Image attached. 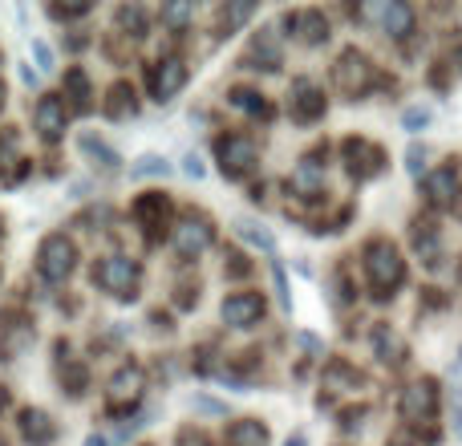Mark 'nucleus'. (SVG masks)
<instances>
[{"mask_svg":"<svg viewBox=\"0 0 462 446\" xmlns=\"http://www.w3.org/2000/svg\"><path fill=\"white\" fill-rule=\"evenodd\" d=\"M365 272L369 284L377 288V296H393V288L406 280V260H402V252L390 239H374L365 247Z\"/></svg>","mask_w":462,"mask_h":446,"instance_id":"1","label":"nucleus"},{"mask_svg":"<svg viewBox=\"0 0 462 446\" xmlns=\"http://www.w3.org/2000/svg\"><path fill=\"white\" fill-rule=\"evenodd\" d=\"M333 81L345 98H361L374 86V65H369V57L361 53V49H345L333 65Z\"/></svg>","mask_w":462,"mask_h":446,"instance_id":"2","label":"nucleus"},{"mask_svg":"<svg viewBox=\"0 0 462 446\" xmlns=\"http://www.w3.org/2000/svg\"><path fill=\"white\" fill-rule=\"evenodd\" d=\"M73 264H78V247H73V239L49 236L45 244H41V252H37V272L49 280V284H61V280L73 272Z\"/></svg>","mask_w":462,"mask_h":446,"instance_id":"3","label":"nucleus"},{"mask_svg":"<svg viewBox=\"0 0 462 446\" xmlns=\"http://www.w3.org/2000/svg\"><path fill=\"white\" fill-rule=\"evenodd\" d=\"M94 280L106 288V293L130 301L134 288H138V264L130 260V256H106V260L94 268Z\"/></svg>","mask_w":462,"mask_h":446,"instance_id":"4","label":"nucleus"},{"mask_svg":"<svg viewBox=\"0 0 462 446\" xmlns=\"http://www.w3.org/2000/svg\"><path fill=\"white\" fill-rule=\"evenodd\" d=\"M211 239H216V228H211L203 216H183L175 223V236H171V244H175L179 256H187V260H195V256H203L211 247Z\"/></svg>","mask_w":462,"mask_h":446,"instance_id":"5","label":"nucleus"},{"mask_svg":"<svg viewBox=\"0 0 462 446\" xmlns=\"http://www.w3.org/2000/svg\"><path fill=\"white\" fill-rule=\"evenodd\" d=\"M216 154H219L224 175H231V179L247 175V171L255 167V143L252 138H244V135H224L219 138V146H216Z\"/></svg>","mask_w":462,"mask_h":446,"instance_id":"6","label":"nucleus"},{"mask_svg":"<svg viewBox=\"0 0 462 446\" xmlns=\"http://www.w3.org/2000/svg\"><path fill=\"white\" fill-rule=\"evenodd\" d=\"M143 390H146V377L138 366H122L118 374L110 377V410H130L143 402Z\"/></svg>","mask_w":462,"mask_h":446,"instance_id":"7","label":"nucleus"},{"mask_svg":"<svg viewBox=\"0 0 462 446\" xmlns=\"http://www.w3.org/2000/svg\"><path fill=\"white\" fill-rule=\"evenodd\" d=\"M183 86H187V65L179 61V57H162V61L151 70V98L154 102H171Z\"/></svg>","mask_w":462,"mask_h":446,"instance_id":"8","label":"nucleus"},{"mask_svg":"<svg viewBox=\"0 0 462 446\" xmlns=\"http://www.w3.org/2000/svg\"><path fill=\"white\" fill-rule=\"evenodd\" d=\"M434 410H439V390H434V382H426V377L402 394V418H410V423H430Z\"/></svg>","mask_w":462,"mask_h":446,"instance_id":"9","label":"nucleus"},{"mask_svg":"<svg viewBox=\"0 0 462 446\" xmlns=\"http://www.w3.org/2000/svg\"><path fill=\"white\" fill-rule=\"evenodd\" d=\"M263 317V296L260 293H231L224 301V321L231 329H252Z\"/></svg>","mask_w":462,"mask_h":446,"instance_id":"10","label":"nucleus"},{"mask_svg":"<svg viewBox=\"0 0 462 446\" xmlns=\"http://www.w3.org/2000/svg\"><path fill=\"white\" fill-rule=\"evenodd\" d=\"M341 154L349 159V171L357 179H369V175H377L382 171V146H374V143H365V138H345V146H341Z\"/></svg>","mask_w":462,"mask_h":446,"instance_id":"11","label":"nucleus"},{"mask_svg":"<svg viewBox=\"0 0 462 446\" xmlns=\"http://www.w3.org/2000/svg\"><path fill=\"white\" fill-rule=\"evenodd\" d=\"M325 110H328V102H325V94H320V86H312L309 78L296 81L292 86V118L317 122V118H325Z\"/></svg>","mask_w":462,"mask_h":446,"instance_id":"12","label":"nucleus"},{"mask_svg":"<svg viewBox=\"0 0 462 446\" xmlns=\"http://www.w3.org/2000/svg\"><path fill=\"white\" fill-rule=\"evenodd\" d=\"M134 216L143 223V231L151 239L162 236V228H171V200L167 195H143V200L134 203Z\"/></svg>","mask_w":462,"mask_h":446,"instance_id":"13","label":"nucleus"},{"mask_svg":"<svg viewBox=\"0 0 462 446\" xmlns=\"http://www.w3.org/2000/svg\"><path fill=\"white\" fill-rule=\"evenodd\" d=\"M365 16L369 21H382V29L390 33V37H406L410 24H414V13H410V5H402V0H393V5H369Z\"/></svg>","mask_w":462,"mask_h":446,"instance_id":"14","label":"nucleus"},{"mask_svg":"<svg viewBox=\"0 0 462 446\" xmlns=\"http://www.w3.org/2000/svg\"><path fill=\"white\" fill-rule=\"evenodd\" d=\"M32 118H37V130H41V138H49V143H57V138L65 135V102L61 98H41L37 102V114H32Z\"/></svg>","mask_w":462,"mask_h":446,"instance_id":"15","label":"nucleus"},{"mask_svg":"<svg viewBox=\"0 0 462 446\" xmlns=\"http://www.w3.org/2000/svg\"><path fill=\"white\" fill-rule=\"evenodd\" d=\"M288 24L296 29V37H300L304 45H325L328 41V24H325V13H320V8H300V13H292Z\"/></svg>","mask_w":462,"mask_h":446,"instance_id":"16","label":"nucleus"},{"mask_svg":"<svg viewBox=\"0 0 462 446\" xmlns=\"http://www.w3.org/2000/svg\"><path fill=\"white\" fill-rule=\"evenodd\" d=\"M426 191H430V200L439 203V208H455L458 195H462L458 171H455V167H439V171L430 175V183H426Z\"/></svg>","mask_w":462,"mask_h":446,"instance_id":"17","label":"nucleus"},{"mask_svg":"<svg viewBox=\"0 0 462 446\" xmlns=\"http://www.w3.org/2000/svg\"><path fill=\"white\" fill-rule=\"evenodd\" d=\"M134 114H138L134 89L122 86V81H118V86H110V98H106V118L118 122V118H134Z\"/></svg>","mask_w":462,"mask_h":446,"instance_id":"18","label":"nucleus"},{"mask_svg":"<svg viewBox=\"0 0 462 446\" xmlns=\"http://www.w3.org/2000/svg\"><path fill=\"white\" fill-rule=\"evenodd\" d=\"M227 446H268V431L255 418H244V423H236L227 431Z\"/></svg>","mask_w":462,"mask_h":446,"instance_id":"19","label":"nucleus"},{"mask_svg":"<svg viewBox=\"0 0 462 446\" xmlns=\"http://www.w3.org/2000/svg\"><path fill=\"white\" fill-rule=\"evenodd\" d=\"M247 61L255 65V70H280V49L272 45V29H263L260 37H255L252 53H247Z\"/></svg>","mask_w":462,"mask_h":446,"instance_id":"20","label":"nucleus"},{"mask_svg":"<svg viewBox=\"0 0 462 446\" xmlns=\"http://www.w3.org/2000/svg\"><path fill=\"white\" fill-rule=\"evenodd\" d=\"M21 434L29 442H49L53 439V423H49V414H41V410H24L21 414Z\"/></svg>","mask_w":462,"mask_h":446,"instance_id":"21","label":"nucleus"},{"mask_svg":"<svg viewBox=\"0 0 462 446\" xmlns=\"http://www.w3.org/2000/svg\"><path fill=\"white\" fill-rule=\"evenodd\" d=\"M292 187L296 191H320V187H325V167H320L317 159H304L292 175Z\"/></svg>","mask_w":462,"mask_h":446,"instance_id":"22","label":"nucleus"},{"mask_svg":"<svg viewBox=\"0 0 462 446\" xmlns=\"http://www.w3.org/2000/svg\"><path fill=\"white\" fill-rule=\"evenodd\" d=\"M236 231H239V239L244 244H252V247H260V252H276V239L263 231V223H255V219H239L236 223Z\"/></svg>","mask_w":462,"mask_h":446,"instance_id":"23","label":"nucleus"},{"mask_svg":"<svg viewBox=\"0 0 462 446\" xmlns=\"http://www.w3.org/2000/svg\"><path fill=\"white\" fill-rule=\"evenodd\" d=\"M114 21H118L122 29H130V37H143V33H146V8L126 5V8H118V13H114Z\"/></svg>","mask_w":462,"mask_h":446,"instance_id":"24","label":"nucleus"},{"mask_svg":"<svg viewBox=\"0 0 462 446\" xmlns=\"http://www.w3.org/2000/svg\"><path fill=\"white\" fill-rule=\"evenodd\" d=\"M81 151H86L89 159H97V167H118V154L94 135H81Z\"/></svg>","mask_w":462,"mask_h":446,"instance_id":"25","label":"nucleus"},{"mask_svg":"<svg viewBox=\"0 0 462 446\" xmlns=\"http://www.w3.org/2000/svg\"><path fill=\"white\" fill-rule=\"evenodd\" d=\"M65 86H69V94H73V106H78V110H86V94H89L86 73H81V70H69V73H65Z\"/></svg>","mask_w":462,"mask_h":446,"instance_id":"26","label":"nucleus"},{"mask_svg":"<svg viewBox=\"0 0 462 446\" xmlns=\"http://www.w3.org/2000/svg\"><path fill=\"white\" fill-rule=\"evenodd\" d=\"M325 386H328V390H337V386H361V377L353 374L349 366H333V369L325 374Z\"/></svg>","mask_w":462,"mask_h":446,"instance_id":"27","label":"nucleus"},{"mask_svg":"<svg viewBox=\"0 0 462 446\" xmlns=\"http://www.w3.org/2000/svg\"><path fill=\"white\" fill-rule=\"evenodd\" d=\"M191 13H195L191 5H167V8H162V24H171V29H183V24L191 21Z\"/></svg>","mask_w":462,"mask_h":446,"instance_id":"28","label":"nucleus"},{"mask_svg":"<svg viewBox=\"0 0 462 446\" xmlns=\"http://www.w3.org/2000/svg\"><path fill=\"white\" fill-rule=\"evenodd\" d=\"M231 106H239V110H252V114H263V102L255 89H231Z\"/></svg>","mask_w":462,"mask_h":446,"instance_id":"29","label":"nucleus"},{"mask_svg":"<svg viewBox=\"0 0 462 446\" xmlns=\"http://www.w3.org/2000/svg\"><path fill=\"white\" fill-rule=\"evenodd\" d=\"M146 175H171V167L159 159V154H146V159H138L134 179H146Z\"/></svg>","mask_w":462,"mask_h":446,"instance_id":"30","label":"nucleus"},{"mask_svg":"<svg viewBox=\"0 0 462 446\" xmlns=\"http://www.w3.org/2000/svg\"><path fill=\"white\" fill-rule=\"evenodd\" d=\"M252 13H255V8H252V5H244V0H236V5H227V24H224V33H231V29H236V24H244Z\"/></svg>","mask_w":462,"mask_h":446,"instance_id":"31","label":"nucleus"},{"mask_svg":"<svg viewBox=\"0 0 462 446\" xmlns=\"http://www.w3.org/2000/svg\"><path fill=\"white\" fill-rule=\"evenodd\" d=\"M426 118H430V110H426V106H414V110H406V118H402V122H406L410 130H422Z\"/></svg>","mask_w":462,"mask_h":446,"instance_id":"32","label":"nucleus"},{"mask_svg":"<svg viewBox=\"0 0 462 446\" xmlns=\"http://www.w3.org/2000/svg\"><path fill=\"white\" fill-rule=\"evenodd\" d=\"M49 13L61 16V21H65V16H86V13H89V5H53Z\"/></svg>","mask_w":462,"mask_h":446,"instance_id":"33","label":"nucleus"},{"mask_svg":"<svg viewBox=\"0 0 462 446\" xmlns=\"http://www.w3.org/2000/svg\"><path fill=\"white\" fill-rule=\"evenodd\" d=\"M32 53H37L41 70H53V49H49L45 41H32Z\"/></svg>","mask_w":462,"mask_h":446,"instance_id":"34","label":"nucleus"},{"mask_svg":"<svg viewBox=\"0 0 462 446\" xmlns=\"http://www.w3.org/2000/svg\"><path fill=\"white\" fill-rule=\"evenodd\" d=\"M183 171H187L191 179H203V159H199V154H187V159H183Z\"/></svg>","mask_w":462,"mask_h":446,"instance_id":"35","label":"nucleus"},{"mask_svg":"<svg viewBox=\"0 0 462 446\" xmlns=\"http://www.w3.org/2000/svg\"><path fill=\"white\" fill-rule=\"evenodd\" d=\"M175 446H211V442L203 439L199 431H183V434H179V442H175Z\"/></svg>","mask_w":462,"mask_h":446,"instance_id":"36","label":"nucleus"},{"mask_svg":"<svg viewBox=\"0 0 462 446\" xmlns=\"http://www.w3.org/2000/svg\"><path fill=\"white\" fill-rule=\"evenodd\" d=\"M422 159H426V151H422V146H414V151H410V163H406V167L418 175V171H422Z\"/></svg>","mask_w":462,"mask_h":446,"instance_id":"37","label":"nucleus"},{"mask_svg":"<svg viewBox=\"0 0 462 446\" xmlns=\"http://www.w3.org/2000/svg\"><path fill=\"white\" fill-rule=\"evenodd\" d=\"M450 414H455V431H458V439H462V402L458 398L450 402Z\"/></svg>","mask_w":462,"mask_h":446,"instance_id":"38","label":"nucleus"},{"mask_svg":"<svg viewBox=\"0 0 462 446\" xmlns=\"http://www.w3.org/2000/svg\"><path fill=\"white\" fill-rule=\"evenodd\" d=\"M86 446H106V439H102V434H89Z\"/></svg>","mask_w":462,"mask_h":446,"instance_id":"39","label":"nucleus"},{"mask_svg":"<svg viewBox=\"0 0 462 446\" xmlns=\"http://www.w3.org/2000/svg\"><path fill=\"white\" fill-rule=\"evenodd\" d=\"M0 110H5V86H0Z\"/></svg>","mask_w":462,"mask_h":446,"instance_id":"40","label":"nucleus"},{"mask_svg":"<svg viewBox=\"0 0 462 446\" xmlns=\"http://www.w3.org/2000/svg\"><path fill=\"white\" fill-rule=\"evenodd\" d=\"M458 65H462V49H458Z\"/></svg>","mask_w":462,"mask_h":446,"instance_id":"41","label":"nucleus"},{"mask_svg":"<svg viewBox=\"0 0 462 446\" xmlns=\"http://www.w3.org/2000/svg\"><path fill=\"white\" fill-rule=\"evenodd\" d=\"M390 446H402V442H390Z\"/></svg>","mask_w":462,"mask_h":446,"instance_id":"42","label":"nucleus"},{"mask_svg":"<svg viewBox=\"0 0 462 446\" xmlns=\"http://www.w3.org/2000/svg\"><path fill=\"white\" fill-rule=\"evenodd\" d=\"M0 446H5V442H0Z\"/></svg>","mask_w":462,"mask_h":446,"instance_id":"43","label":"nucleus"}]
</instances>
